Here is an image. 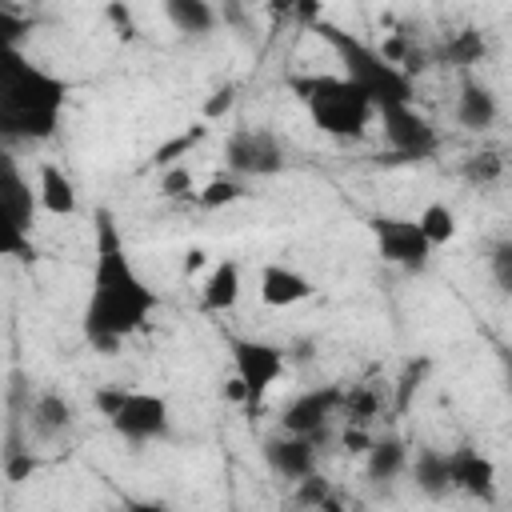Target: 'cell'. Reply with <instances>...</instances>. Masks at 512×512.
<instances>
[{"mask_svg": "<svg viewBox=\"0 0 512 512\" xmlns=\"http://www.w3.org/2000/svg\"><path fill=\"white\" fill-rule=\"evenodd\" d=\"M312 292H316V284L292 264H264L260 268V300L268 308H296V304L312 300Z\"/></svg>", "mask_w": 512, "mask_h": 512, "instance_id": "5bb4252c", "label": "cell"}, {"mask_svg": "<svg viewBox=\"0 0 512 512\" xmlns=\"http://www.w3.org/2000/svg\"><path fill=\"white\" fill-rule=\"evenodd\" d=\"M160 192L168 200H180V196H196V184H192V168L188 164H168L160 168Z\"/></svg>", "mask_w": 512, "mask_h": 512, "instance_id": "83f0119b", "label": "cell"}, {"mask_svg": "<svg viewBox=\"0 0 512 512\" xmlns=\"http://www.w3.org/2000/svg\"><path fill=\"white\" fill-rule=\"evenodd\" d=\"M296 500H300V504H312V508L336 504V500H332V484H328L320 472H312V476H304V480L296 484Z\"/></svg>", "mask_w": 512, "mask_h": 512, "instance_id": "f546056e", "label": "cell"}, {"mask_svg": "<svg viewBox=\"0 0 512 512\" xmlns=\"http://www.w3.org/2000/svg\"><path fill=\"white\" fill-rule=\"evenodd\" d=\"M408 460H412V448L400 436H376L364 448V476L376 484H388L408 472Z\"/></svg>", "mask_w": 512, "mask_h": 512, "instance_id": "ac0fdd59", "label": "cell"}, {"mask_svg": "<svg viewBox=\"0 0 512 512\" xmlns=\"http://www.w3.org/2000/svg\"><path fill=\"white\" fill-rule=\"evenodd\" d=\"M424 376H428V360L404 368V376H400V384H396V396H392V408H396V412H408V408H412V396L420 392Z\"/></svg>", "mask_w": 512, "mask_h": 512, "instance_id": "f1b7e54d", "label": "cell"}, {"mask_svg": "<svg viewBox=\"0 0 512 512\" xmlns=\"http://www.w3.org/2000/svg\"><path fill=\"white\" fill-rule=\"evenodd\" d=\"M240 292H244V272L236 260H220L212 264V272L204 276V288H200V304L208 312H232L240 304Z\"/></svg>", "mask_w": 512, "mask_h": 512, "instance_id": "d6986e66", "label": "cell"}, {"mask_svg": "<svg viewBox=\"0 0 512 512\" xmlns=\"http://www.w3.org/2000/svg\"><path fill=\"white\" fill-rule=\"evenodd\" d=\"M200 264H204V252H200V248H188V256H184V268H188V272H196Z\"/></svg>", "mask_w": 512, "mask_h": 512, "instance_id": "e575fe53", "label": "cell"}, {"mask_svg": "<svg viewBox=\"0 0 512 512\" xmlns=\"http://www.w3.org/2000/svg\"><path fill=\"white\" fill-rule=\"evenodd\" d=\"M228 348H232V376L244 388V408H260V400L284 380L288 352L256 336H228Z\"/></svg>", "mask_w": 512, "mask_h": 512, "instance_id": "8992f818", "label": "cell"}, {"mask_svg": "<svg viewBox=\"0 0 512 512\" xmlns=\"http://www.w3.org/2000/svg\"><path fill=\"white\" fill-rule=\"evenodd\" d=\"M496 116H500L496 92L480 76H464L460 80V96H456V124L464 132H484V128L496 124Z\"/></svg>", "mask_w": 512, "mask_h": 512, "instance_id": "9a60e30c", "label": "cell"}, {"mask_svg": "<svg viewBox=\"0 0 512 512\" xmlns=\"http://www.w3.org/2000/svg\"><path fill=\"white\" fill-rule=\"evenodd\" d=\"M68 104V80L28 60L16 44L0 52V132L8 140H52Z\"/></svg>", "mask_w": 512, "mask_h": 512, "instance_id": "7a4b0ae2", "label": "cell"}, {"mask_svg": "<svg viewBox=\"0 0 512 512\" xmlns=\"http://www.w3.org/2000/svg\"><path fill=\"white\" fill-rule=\"evenodd\" d=\"M168 24L180 32V36H192V40H204L212 36V28L220 24V12L212 0H160Z\"/></svg>", "mask_w": 512, "mask_h": 512, "instance_id": "ffe728a7", "label": "cell"}, {"mask_svg": "<svg viewBox=\"0 0 512 512\" xmlns=\"http://www.w3.org/2000/svg\"><path fill=\"white\" fill-rule=\"evenodd\" d=\"M408 472L416 480V488L432 500L452 492V476H448V452L444 448H416V456L408 460Z\"/></svg>", "mask_w": 512, "mask_h": 512, "instance_id": "44dd1931", "label": "cell"}, {"mask_svg": "<svg viewBox=\"0 0 512 512\" xmlns=\"http://www.w3.org/2000/svg\"><path fill=\"white\" fill-rule=\"evenodd\" d=\"M72 424H76V408L60 392H40L28 404V428H32L36 440H60Z\"/></svg>", "mask_w": 512, "mask_h": 512, "instance_id": "2e32d148", "label": "cell"}, {"mask_svg": "<svg viewBox=\"0 0 512 512\" xmlns=\"http://www.w3.org/2000/svg\"><path fill=\"white\" fill-rule=\"evenodd\" d=\"M368 232L376 240V252L384 264L400 268V272H424L428 260H432V244L428 236L420 232L416 216H392V212H376L368 220Z\"/></svg>", "mask_w": 512, "mask_h": 512, "instance_id": "9c48e42d", "label": "cell"}, {"mask_svg": "<svg viewBox=\"0 0 512 512\" xmlns=\"http://www.w3.org/2000/svg\"><path fill=\"white\" fill-rule=\"evenodd\" d=\"M484 52H488V44H484L480 28H460V32H452V36L440 44L436 60H440V64H448V68L468 72L472 64H480V60H484Z\"/></svg>", "mask_w": 512, "mask_h": 512, "instance_id": "7402d4cb", "label": "cell"}, {"mask_svg": "<svg viewBox=\"0 0 512 512\" xmlns=\"http://www.w3.org/2000/svg\"><path fill=\"white\" fill-rule=\"evenodd\" d=\"M464 176H468L472 184H488V180H496V176H500V160H496V152H484V156L464 160Z\"/></svg>", "mask_w": 512, "mask_h": 512, "instance_id": "4dcf8cb0", "label": "cell"}, {"mask_svg": "<svg viewBox=\"0 0 512 512\" xmlns=\"http://www.w3.org/2000/svg\"><path fill=\"white\" fill-rule=\"evenodd\" d=\"M488 272L500 292H512V236H500L488 244Z\"/></svg>", "mask_w": 512, "mask_h": 512, "instance_id": "d4e9b609", "label": "cell"}, {"mask_svg": "<svg viewBox=\"0 0 512 512\" xmlns=\"http://www.w3.org/2000/svg\"><path fill=\"white\" fill-rule=\"evenodd\" d=\"M260 456H264L268 472L276 480H288V484H300L304 476H312L320 468V444L312 436H300V432H288V428L268 436Z\"/></svg>", "mask_w": 512, "mask_h": 512, "instance_id": "7c38bea8", "label": "cell"}, {"mask_svg": "<svg viewBox=\"0 0 512 512\" xmlns=\"http://www.w3.org/2000/svg\"><path fill=\"white\" fill-rule=\"evenodd\" d=\"M36 196H40V208L48 216H76V208H80L76 184L60 164H40L36 168Z\"/></svg>", "mask_w": 512, "mask_h": 512, "instance_id": "e0dca14e", "label": "cell"}, {"mask_svg": "<svg viewBox=\"0 0 512 512\" xmlns=\"http://www.w3.org/2000/svg\"><path fill=\"white\" fill-rule=\"evenodd\" d=\"M244 196H248L244 180L232 176V172H224V176H212L192 200H196L200 208H224V204H236V200H244Z\"/></svg>", "mask_w": 512, "mask_h": 512, "instance_id": "cb8c5ba5", "label": "cell"}, {"mask_svg": "<svg viewBox=\"0 0 512 512\" xmlns=\"http://www.w3.org/2000/svg\"><path fill=\"white\" fill-rule=\"evenodd\" d=\"M376 124L384 132V144L392 148V156L400 160H428L440 148V132L436 124L412 104V100H396V104H380L376 108Z\"/></svg>", "mask_w": 512, "mask_h": 512, "instance_id": "52a82bcc", "label": "cell"}, {"mask_svg": "<svg viewBox=\"0 0 512 512\" xmlns=\"http://www.w3.org/2000/svg\"><path fill=\"white\" fill-rule=\"evenodd\" d=\"M448 476H452V492H464L476 500L496 496V464L472 444L448 448Z\"/></svg>", "mask_w": 512, "mask_h": 512, "instance_id": "4fadbf2b", "label": "cell"}, {"mask_svg": "<svg viewBox=\"0 0 512 512\" xmlns=\"http://www.w3.org/2000/svg\"><path fill=\"white\" fill-rule=\"evenodd\" d=\"M500 364H504V388H508V396H512V348L500 352Z\"/></svg>", "mask_w": 512, "mask_h": 512, "instance_id": "836d02e7", "label": "cell"}, {"mask_svg": "<svg viewBox=\"0 0 512 512\" xmlns=\"http://www.w3.org/2000/svg\"><path fill=\"white\" fill-rule=\"evenodd\" d=\"M312 32L336 52L340 72H344L356 88H364L368 100H372L376 108H380V104H396V100H412V96H416V80H412L400 64H392V60L384 56V48L364 44L360 36H352L348 28H340V24L324 20V16L312 24Z\"/></svg>", "mask_w": 512, "mask_h": 512, "instance_id": "277c9868", "label": "cell"}, {"mask_svg": "<svg viewBox=\"0 0 512 512\" xmlns=\"http://www.w3.org/2000/svg\"><path fill=\"white\" fill-rule=\"evenodd\" d=\"M40 196L32 184L8 164L4 176V252L8 256H28L32 252V216H36Z\"/></svg>", "mask_w": 512, "mask_h": 512, "instance_id": "8fae6325", "label": "cell"}, {"mask_svg": "<svg viewBox=\"0 0 512 512\" xmlns=\"http://www.w3.org/2000/svg\"><path fill=\"white\" fill-rule=\"evenodd\" d=\"M240 4H260V0H240Z\"/></svg>", "mask_w": 512, "mask_h": 512, "instance_id": "d590c367", "label": "cell"}, {"mask_svg": "<svg viewBox=\"0 0 512 512\" xmlns=\"http://www.w3.org/2000/svg\"><path fill=\"white\" fill-rule=\"evenodd\" d=\"M288 88L304 104L308 120L332 140H360L376 124V104L344 72L340 76H316V72L312 76H292Z\"/></svg>", "mask_w": 512, "mask_h": 512, "instance_id": "3957f363", "label": "cell"}, {"mask_svg": "<svg viewBox=\"0 0 512 512\" xmlns=\"http://www.w3.org/2000/svg\"><path fill=\"white\" fill-rule=\"evenodd\" d=\"M204 132H208L204 124H192V128H188V132H180L176 140L160 144V148H156V164H160V168H168V164H180V156H184V152H192V148L204 140Z\"/></svg>", "mask_w": 512, "mask_h": 512, "instance_id": "4316f807", "label": "cell"}, {"mask_svg": "<svg viewBox=\"0 0 512 512\" xmlns=\"http://www.w3.org/2000/svg\"><path fill=\"white\" fill-rule=\"evenodd\" d=\"M288 156L272 128H232L224 136V172L240 180H264L284 172Z\"/></svg>", "mask_w": 512, "mask_h": 512, "instance_id": "ba28073f", "label": "cell"}, {"mask_svg": "<svg viewBox=\"0 0 512 512\" xmlns=\"http://www.w3.org/2000/svg\"><path fill=\"white\" fill-rule=\"evenodd\" d=\"M380 396H376V388H352V392H344V416L352 420V424H368L376 412H380Z\"/></svg>", "mask_w": 512, "mask_h": 512, "instance_id": "484cf974", "label": "cell"}, {"mask_svg": "<svg viewBox=\"0 0 512 512\" xmlns=\"http://www.w3.org/2000/svg\"><path fill=\"white\" fill-rule=\"evenodd\" d=\"M96 408L124 444H152V440H168V432H172V404L160 392L100 388Z\"/></svg>", "mask_w": 512, "mask_h": 512, "instance_id": "5b68a950", "label": "cell"}, {"mask_svg": "<svg viewBox=\"0 0 512 512\" xmlns=\"http://www.w3.org/2000/svg\"><path fill=\"white\" fill-rule=\"evenodd\" d=\"M344 412V388L336 384H320V388H308V392H296L284 412H280V428L288 432H300V436H312L316 444L328 440L332 432V420Z\"/></svg>", "mask_w": 512, "mask_h": 512, "instance_id": "30bf717a", "label": "cell"}, {"mask_svg": "<svg viewBox=\"0 0 512 512\" xmlns=\"http://www.w3.org/2000/svg\"><path fill=\"white\" fill-rule=\"evenodd\" d=\"M232 96H236V88H232V84H228V88H220V92L208 100V108H204V112H208V116H220V112H228V108H232Z\"/></svg>", "mask_w": 512, "mask_h": 512, "instance_id": "d6a6232c", "label": "cell"}, {"mask_svg": "<svg viewBox=\"0 0 512 512\" xmlns=\"http://www.w3.org/2000/svg\"><path fill=\"white\" fill-rule=\"evenodd\" d=\"M416 224H420V232L428 236V244H432V248H444V244L456 236V212H452L444 200L424 204V208L416 212Z\"/></svg>", "mask_w": 512, "mask_h": 512, "instance_id": "603a6c76", "label": "cell"}, {"mask_svg": "<svg viewBox=\"0 0 512 512\" xmlns=\"http://www.w3.org/2000/svg\"><path fill=\"white\" fill-rule=\"evenodd\" d=\"M160 308L156 288L140 276L128 256V244L108 208L96 212V244H92V280L84 300V340L96 352H116L128 336L144 332Z\"/></svg>", "mask_w": 512, "mask_h": 512, "instance_id": "6da1fadb", "label": "cell"}, {"mask_svg": "<svg viewBox=\"0 0 512 512\" xmlns=\"http://www.w3.org/2000/svg\"><path fill=\"white\" fill-rule=\"evenodd\" d=\"M104 16L112 20V28H116L120 40H132V36H136V16H132V8H128L124 0H108Z\"/></svg>", "mask_w": 512, "mask_h": 512, "instance_id": "1f68e13d", "label": "cell"}]
</instances>
